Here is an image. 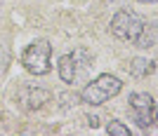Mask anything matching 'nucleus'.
Wrapping results in <instances>:
<instances>
[{
	"instance_id": "10",
	"label": "nucleus",
	"mask_w": 158,
	"mask_h": 136,
	"mask_svg": "<svg viewBox=\"0 0 158 136\" xmlns=\"http://www.w3.org/2000/svg\"><path fill=\"white\" fill-rule=\"evenodd\" d=\"M137 2H151V0H137Z\"/></svg>"
},
{
	"instance_id": "3",
	"label": "nucleus",
	"mask_w": 158,
	"mask_h": 136,
	"mask_svg": "<svg viewBox=\"0 0 158 136\" xmlns=\"http://www.w3.org/2000/svg\"><path fill=\"white\" fill-rule=\"evenodd\" d=\"M21 64L31 75H47L52 71V45L50 40H33L21 54Z\"/></svg>"
},
{
	"instance_id": "5",
	"label": "nucleus",
	"mask_w": 158,
	"mask_h": 136,
	"mask_svg": "<svg viewBox=\"0 0 158 136\" xmlns=\"http://www.w3.org/2000/svg\"><path fill=\"white\" fill-rule=\"evenodd\" d=\"M50 91L43 89V87H31V84H26V87H21L19 94H17V99L21 101V106L26 110H40L43 106L50 101Z\"/></svg>"
},
{
	"instance_id": "7",
	"label": "nucleus",
	"mask_w": 158,
	"mask_h": 136,
	"mask_svg": "<svg viewBox=\"0 0 158 136\" xmlns=\"http://www.w3.org/2000/svg\"><path fill=\"white\" fill-rule=\"evenodd\" d=\"M151 73H153V61H149V59H144V56H137V59L130 61V75L132 78L142 80V78H146V75H151Z\"/></svg>"
},
{
	"instance_id": "6",
	"label": "nucleus",
	"mask_w": 158,
	"mask_h": 136,
	"mask_svg": "<svg viewBox=\"0 0 158 136\" xmlns=\"http://www.w3.org/2000/svg\"><path fill=\"white\" fill-rule=\"evenodd\" d=\"M57 73H59L61 82L71 84L73 80H76V56H73V54H64V56H59Z\"/></svg>"
},
{
	"instance_id": "4",
	"label": "nucleus",
	"mask_w": 158,
	"mask_h": 136,
	"mask_svg": "<svg viewBox=\"0 0 158 136\" xmlns=\"http://www.w3.org/2000/svg\"><path fill=\"white\" fill-rule=\"evenodd\" d=\"M127 101H130V110L135 115V122L142 129H149V127H153L158 122V106L149 91H135V94H130Z\"/></svg>"
},
{
	"instance_id": "2",
	"label": "nucleus",
	"mask_w": 158,
	"mask_h": 136,
	"mask_svg": "<svg viewBox=\"0 0 158 136\" xmlns=\"http://www.w3.org/2000/svg\"><path fill=\"white\" fill-rule=\"evenodd\" d=\"M109 28H111L113 38L123 40V42H130V45H137L139 40H142V35H144V31H146V21L135 12L120 10V12H116L111 17Z\"/></svg>"
},
{
	"instance_id": "1",
	"label": "nucleus",
	"mask_w": 158,
	"mask_h": 136,
	"mask_svg": "<svg viewBox=\"0 0 158 136\" xmlns=\"http://www.w3.org/2000/svg\"><path fill=\"white\" fill-rule=\"evenodd\" d=\"M120 89H123L120 78H116L111 73H102V75H97L92 82H87L85 87H83L80 101L87 103V106H102V103H106L109 99L118 96Z\"/></svg>"
},
{
	"instance_id": "9",
	"label": "nucleus",
	"mask_w": 158,
	"mask_h": 136,
	"mask_svg": "<svg viewBox=\"0 0 158 136\" xmlns=\"http://www.w3.org/2000/svg\"><path fill=\"white\" fill-rule=\"evenodd\" d=\"M85 120H87V124H90L92 129H97V127H99V117H97V115H87Z\"/></svg>"
},
{
	"instance_id": "8",
	"label": "nucleus",
	"mask_w": 158,
	"mask_h": 136,
	"mask_svg": "<svg viewBox=\"0 0 158 136\" xmlns=\"http://www.w3.org/2000/svg\"><path fill=\"white\" fill-rule=\"evenodd\" d=\"M106 131L111 136H130V127H125V124L118 122V120H111V122L106 124Z\"/></svg>"
}]
</instances>
